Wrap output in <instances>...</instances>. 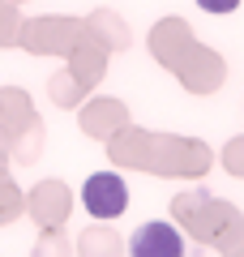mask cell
<instances>
[{
  "mask_svg": "<svg viewBox=\"0 0 244 257\" xmlns=\"http://www.w3.org/2000/svg\"><path fill=\"white\" fill-rule=\"evenodd\" d=\"M206 13H231V9H240V0H197Z\"/></svg>",
  "mask_w": 244,
  "mask_h": 257,
  "instance_id": "3",
  "label": "cell"
},
{
  "mask_svg": "<svg viewBox=\"0 0 244 257\" xmlns=\"http://www.w3.org/2000/svg\"><path fill=\"white\" fill-rule=\"evenodd\" d=\"M81 202H86V210L94 219H116L129 206V184L116 172H94L90 180L81 184Z\"/></svg>",
  "mask_w": 244,
  "mask_h": 257,
  "instance_id": "1",
  "label": "cell"
},
{
  "mask_svg": "<svg viewBox=\"0 0 244 257\" xmlns=\"http://www.w3.org/2000/svg\"><path fill=\"white\" fill-rule=\"evenodd\" d=\"M133 257H184V240L172 223H142L129 240Z\"/></svg>",
  "mask_w": 244,
  "mask_h": 257,
  "instance_id": "2",
  "label": "cell"
}]
</instances>
